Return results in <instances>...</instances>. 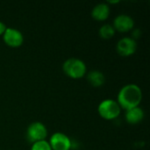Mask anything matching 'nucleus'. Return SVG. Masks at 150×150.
<instances>
[{
	"label": "nucleus",
	"instance_id": "obj_6",
	"mask_svg": "<svg viewBox=\"0 0 150 150\" xmlns=\"http://www.w3.org/2000/svg\"><path fill=\"white\" fill-rule=\"evenodd\" d=\"M48 142L52 150H69L72 146L69 136L60 132L53 134Z\"/></svg>",
	"mask_w": 150,
	"mask_h": 150
},
{
	"label": "nucleus",
	"instance_id": "obj_8",
	"mask_svg": "<svg viewBox=\"0 0 150 150\" xmlns=\"http://www.w3.org/2000/svg\"><path fill=\"white\" fill-rule=\"evenodd\" d=\"M112 26L114 27L115 31L127 33L134 28V20L131 16L127 14H120L114 18Z\"/></svg>",
	"mask_w": 150,
	"mask_h": 150
},
{
	"label": "nucleus",
	"instance_id": "obj_10",
	"mask_svg": "<svg viewBox=\"0 0 150 150\" xmlns=\"http://www.w3.org/2000/svg\"><path fill=\"white\" fill-rule=\"evenodd\" d=\"M144 111L140 106L131 108L127 111H126L125 113V119L127 123L129 124H138L142 121L144 119Z\"/></svg>",
	"mask_w": 150,
	"mask_h": 150
},
{
	"label": "nucleus",
	"instance_id": "obj_7",
	"mask_svg": "<svg viewBox=\"0 0 150 150\" xmlns=\"http://www.w3.org/2000/svg\"><path fill=\"white\" fill-rule=\"evenodd\" d=\"M4 43L11 47H20L24 42V36L22 33L15 28L7 27L3 34Z\"/></svg>",
	"mask_w": 150,
	"mask_h": 150
},
{
	"label": "nucleus",
	"instance_id": "obj_12",
	"mask_svg": "<svg viewBox=\"0 0 150 150\" xmlns=\"http://www.w3.org/2000/svg\"><path fill=\"white\" fill-rule=\"evenodd\" d=\"M115 29L114 27L112 26V25H110V24H105L103 25L99 30H98V34L101 38L103 39H111L113 37V35L115 34Z\"/></svg>",
	"mask_w": 150,
	"mask_h": 150
},
{
	"label": "nucleus",
	"instance_id": "obj_4",
	"mask_svg": "<svg viewBox=\"0 0 150 150\" xmlns=\"http://www.w3.org/2000/svg\"><path fill=\"white\" fill-rule=\"evenodd\" d=\"M47 135V129L46 126L39 121L31 123L26 129V138L32 144L46 139Z\"/></svg>",
	"mask_w": 150,
	"mask_h": 150
},
{
	"label": "nucleus",
	"instance_id": "obj_3",
	"mask_svg": "<svg viewBox=\"0 0 150 150\" xmlns=\"http://www.w3.org/2000/svg\"><path fill=\"white\" fill-rule=\"evenodd\" d=\"M98 112L103 119L112 120L117 119L120 116L121 112V108L117 101L108 98L103 100L98 105Z\"/></svg>",
	"mask_w": 150,
	"mask_h": 150
},
{
	"label": "nucleus",
	"instance_id": "obj_13",
	"mask_svg": "<svg viewBox=\"0 0 150 150\" xmlns=\"http://www.w3.org/2000/svg\"><path fill=\"white\" fill-rule=\"evenodd\" d=\"M31 150H52V149L49 145V142H47L46 140H43L33 143Z\"/></svg>",
	"mask_w": 150,
	"mask_h": 150
},
{
	"label": "nucleus",
	"instance_id": "obj_15",
	"mask_svg": "<svg viewBox=\"0 0 150 150\" xmlns=\"http://www.w3.org/2000/svg\"><path fill=\"white\" fill-rule=\"evenodd\" d=\"M119 2H120V1H108V3H110V4H111V3H112V4H114V3L116 4V3H119Z\"/></svg>",
	"mask_w": 150,
	"mask_h": 150
},
{
	"label": "nucleus",
	"instance_id": "obj_1",
	"mask_svg": "<svg viewBox=\"0 0 150 150\" xmlns=\"http://www.w3.org/2000/svg\"><path fill=\"white\" fill-rule=\"evenodd\" d=\"M117 98L120 108L127 111L140 105L142 100V91L137 84H126L120 90Z\"/></svg>",
	"mask_w": 150,
	"mask_h": 150
},
{
	"label": "nucleus",
	"instance_id": "obj_11",
	"mask_svg": "<svg viewBox=\"0 0 150 150\" xmlns=\"http://www.w3.org/2000/svg\"><path fill=\"white\" fill-rule=\"evenodd\" d=\"M86 78L88 83L93 87H100L105 83V76L99 70L89 71L86 75Z\"/></svg>",
	"mask_w": 150,
	"mask_h": 150
},
{
	"label": "nucleus",
	"instance_id": "obj_9",
	"mask_svg": "<svg viewBox=\"0 0 150 150\" xmlns=\"http://www.w3.org/2000/svg\"><path fill=\"white\" fill-rule=\"evenodd\" d=\"M110 15V7L105 3H100L95 5L91 11V17L97 21H104Z\"/></svg>",
	"mask_w": 150,
	"mask_h": 150
},
{
	"label": "nucleus",
	"instance_id": "obj_14",
	"mask_svg": "<svg viewBox=\"0 0 150 150\" xmlns=\"http://www.w3.org/2000/svg\"><path fill=\"white\" fill-rule=\"evenodd\" d=\"M6 28H7L6 25H5L3 22L0 21V35H3V34H4V33L5 32Z\"/></svg>",
	"mask_w": 150,
	"mask_h": 150
},
{
	"label": "nucleus",
	"instance_id": "obj_5",
	"mask_svg": "<svg viewBox=\"0 0 150 150\" xmlns=\"http://www.w3.org/2000/svg\"><path fill=\"white\" fill-rule=\"evenodd\" d=\"M117 52L121 56H130L136 52L137 43L134 38L131 37H123L121 38L116 46Z\"/></svg>",
	"mask_w": 150,
	"mask_h": 150
},
{
	"label": "nucleus",
	"instance_id": "obj_2",
	"mask_svg": "<svg viewBox=\"0 0 150 150\" xmlns=\"http://www.w3.org/2000/svg\"><path fill=\"white\" fill-rule=\"evenodd\" d=\"M63 72L72 79L83 77L87 73V67L83 61L78 58H69L62 64Z\"/></svg>",
	"mask_w": 150,
	"mask_h": 150
}]
</instances>
